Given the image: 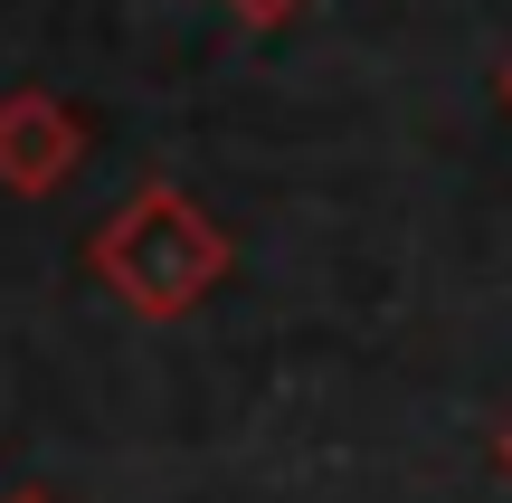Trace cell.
Wrapping results in <instances>:
<instances>
[{"instance_id":"6da1fadb","label":"cell","mask_w":512,"mask_h":503,"mask_svg":"<svg viewBox=\"0 0 512 503\" xmlns=\"http://www.w3.org/2000/svg\"><path fill=\"white\" fill-rule=\"evenodd\" d=\"M86 266L133 323H181L219 295L228 276V228L190 200L181 181H143L105 228L86 238Z\"/></svg>"},{"instance_id":"7a4b0ae2","label":"cell","mask_w":512,"mask_h":503,"mask_svg":"<svg viewBox=\"0 0 512 503\" xmlns=\"http://www.w3.org/2000/svg\"><path fill=\"white\" fill-rule=\"evenodd\" d=\"M86 114L67 105V95L48 86H10L0 95V190L10 200H48V190L76 181V162H86Z\"/></svg>"},{"instance_id":"3957f363","label":"cell","mask_w":512,"mask_h":503,"mask_svg":"<svg viewBox=\"0 0 512 503\" xmlns=\"http://www.w3.org/2000/svg\"><path fill=\"white\" fill-rule=\"evenodd\" d=\"M228 19H238V29H285L294 10H304V0H219Z\"/></svg>"},{"instance_id":"277c9868","label":"cell","mask_w":512,"mask_h":503,"mask_svg":"<svg viewBox=\"0 0 512 503\" xmlns=\"http://www.w3.org/2000/svg\"><path fill=\"white\" fill-rule=\"evenodd\" d=\"M494 95H503V105H512V57H503V67H494Z\"/></svg>"},{"instance_id":"5b68a950","label":"cell","mask_w":512,"mask_h":503,"mask_svg":"<svg viewBox=\"0 0 512 503\" xmlns=\"http://www.w3.org/2000/svg\"><path fill=\"white\" fill-rule=\"evenodd\" d=\"M10 503H57V494H38V485H29V494H10Z\"/></svg>"},{"instance_id":"8992f818","label":"cell","mask_w":512,"mask_h":503,"mask_svg":"<svg viewBox=\"0 0 512 503\" xmlns=\"http://www.w3.org/2000/svg\"><path fill=\"white\" fill-rule=\"evenodd\" d=\"M494 456H503V475H512V428H503V447H494Z\"/></svg>"}]
</instances>
